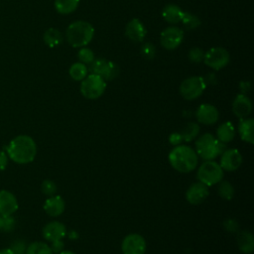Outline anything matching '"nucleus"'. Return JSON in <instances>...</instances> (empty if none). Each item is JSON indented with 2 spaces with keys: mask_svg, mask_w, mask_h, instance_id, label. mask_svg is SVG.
<instances>
[{
  "mask_svg": "<svg viewBox=\"0 0 254 254\" xmlns=\"http://www.w3.org/2000/svg\"><path fill=\"white\" fill-rule=\"evenodd\" d=\"M8 158L16 164L26 165L33 162L37 155V144L28 135L14 137L5 148Z\"/></svg>",
  "mask_w": 254,
  "mask_h": 254,
  "instance_id": "f257e3e1",
  "label": "nucleus"
},
{
  "mask_svg": "<svg viewBox=\"0 0 254 254\" xmlns=\"http://www.w3.org/2000/svg\"><path fill=\"white\" fill-rule=\"evenodd\" d=\"M168 160L173 169L183 174L192 172L198 164V156L195 150L183 144L172 149L169 153Z\"/></svg>",
  "mask_w": 254,
  "mask_h": 254,
  "instance_id": "f03ea898",
  "label": "nucleus"
},
{
  "mask_svg": "<svg viewBox=\"0 0 254 254\" xmlns=\"http://www.w3.org/2000/svg\"><path fill=\"white\" fill-rule=\"evenodd\" d=\"M94 36V28L86 21L72 22L65 31V38L68 44L73 48H82L87 46Z\"/></svg>",
  "mask_w": 254,
  "mask_h": 254,
  "instance_id": "7ed1b4c3",
  "label": "nucleus"
},
{
  "mask_svg": "<svg viewBox=\"0 0 254 254\" xmlns=\"http://www.w3.org/2000/svg\"><path fill=\"white\" fill-rule=\"evenodd\" d=\"M226 150V144L218 141L212 134L204 133L195 140V152L204 161H212Z\"/></svg>",
  "mask_w": 254,
  "mask_h": 254,
  "instance_id": "20e7f679",
  "label": "nucleus"
},
{
  "mask_svg": "<svg viewBox=\"0 0 254 254\" xmlns=\"http://www.w3.org/2000/svg\"><path fill=\"white\" fill-rule=\"evenodd\" d=\"M224 171L214 160L204 161L200 164L196 172L198 182L204 184L207 187L217 185L220 181H222Z\"/></svg>",
  "mask_w": 254,
  "mask_h": 254,
  "instance_id": "39448f33",
  "label": "nucleus"
},
{
  "mask_svg": "<svg viewBox=\"0 0 254 254\" xmlns=\"http://www.w3.org/2000/svg\"><path fill=\"white\" fill-rule=\"evenodd\" d=\"M106 89V81L97 74L86 75L80 83V92L87 99L99 98Z\"/></svg>",
  "mask_w": 254,
  "mask_h": 254,
  "instance_id": "423d86ee",
  "label": "nucleus"
},
{
  "mask_svg": "<svg viewBox=\"0 0 254 254\" xmlns=\"http://www.w3.org/2000/svg\"><path fill=\"white\" fill-rule=\"evenodd\" d=\"M206 88V83L202 76H190L183 80L180 85V94L186 100L198 98Z\"/></svg>",
  "mask_w": 254,
  "mask_h": 254,
  "instance_id": "0eeeda50",
  "label": "nucleus"
},
{
  "mask_svg": "<svg viewBox=\"0 0 254 254\" xmlns=\"http://www.w3.org/2000/svg\"><path fill=\"white\" fill-rule=\"evenodd\" d=\"M230 61L229 53L221 47H215L209 49L204 53L203 63L214 70H219L226 66Z\"/></svg>",
  "mask_w": 254,
  "mask_h": 254,
  "instance_id": "6e6552de",
  "label": "nucleus"
},
{
  "mask_svg": "<svg viewBox=\"0 0 254 254\" xmlns=\"http://www.w3.org/2000/svg\"><path fill=\"white\" fill-rule=\"evenodd\" d=\"M91 70L94 74L99 75L105 81L113 80L119 74V67L113 62L105 59H94L91 63Z\"/></svg>",
  "mask_w": 254,
  "mask_h": 254,
  "instance_id": "1a4fd4ad",
  "label": "nucleus"
},
{
  "mask_svg": "<svg viewBox=\"0 0 254 254\" xmlns=\"http://www.w3.org/2000/svg\"><path fill=\"white\" fill-rule=\"evenodd\" d=\"M147 245L145 238L138 233H130L124 237L121 243L123 254H145Z\"/></svg>",
  "mask_w": 254,
  "mask_h": 254,
  "instance_id": "9d476101",
  "label": "nucleus"
},
{
  "mask_svg": "<svg viewBox=\"0 0 254 254\" xmlns=\"http://www.w3.org/2000/svg\"><path fill=\"white\" fill-rule=\"evenodd\" d=\"M184 40V32L181 28L176 26H171L166 28L160 36L161 45L166 50L177 49Z\"/></svg>",
  "mask_w": 254,
  "mask_h": 254,
  "instance_id": "9b49d317",
  "label": "nucleus"
},
{
  "mask_svg": "<svg viewBox=\"0 0 254 254\" xmlns=\"http://www.w3.org/2000/svg\"><path fill=\"white\" fill-rule=\"evenodd\" d=\"M209 195L208 187L200 182L190 185L186 191V199L189 203L198 205L202 203Z\"/></svg>",
  "mask_w": 254,
  "mask_h": 254,
  "instance_id": "f8f14e48",
  "label": "nucleus"
},
{
  "mask_svg": "<svg viewBox=\"0 0 254 254\" xmlns=\"http://www.w3.org/2000/svg\"><path fill=\"white\" fill-rule=\"evenodd\" d=\"M242 155L237 149H226L220 157V167L223 171L234 172L242 164Z\"/></svg>",
  "mask_w": 254,
  "mask_h": 254,
  "instance_id": "ddd939ff",
  "label": "nucleus"
},
{
  "mask_svg": "<svg viewBox=\"0 0 254 254\" xmlns=\"http://www.w3.org/2000/svg\"><path fill=\"white\" fill-rule=\"evenodd\" d=\"M195 118L198 123L203 125H213L219 118V112L217 108L209 103H203L198 106L195 111Z\"/></svg>",
  "mask_w": 254,
  "mask_h": 254,
  "instance_id": "4468645a",
  "label": "nucleus"
},
{
  "mask_svg": "<svg viewBox=\"0 0 254 254\" xmlns=\"http://www.w3.org/2000/svg\"><path fill=\"white\" fill-rule=\"evenodd\" d=\"M43 233V237L45 238V240L49 241V242H53L56 240H62L64 239V237H65L67 231H66V227L64 223L57 221V220H53L48 222L42 230Z\"/></svg>",
  "mask_w": 254,
  "mask_h": 254,
  "instance_id": "2eb2a0df",
  "label": "nucleus"
},
{
  "mask_svg": "<svg viewBox=\"0 0 254 254\" xmlns=\"http://www.w3.org/2000/svg\"><path fill=\"white\" fill-rule=\"evenodd\" d=\"M252 111V102L250 98L243 93L237 94L232 102V112L240 119L247 118Z\"/></svg>",
  "mask_w": 254,
  "mask_h": 254,
  "instance_id": "dca6fc26",
  "label": "nucleus"
},
{
  "mask_svg": "<svg viewBox=\"0 0 254 254\" xmlns=\"http://www.w3.org/2000/svg\"><path fill=\"white\" fill-rule=\"evenodd\" d=\"M19 204L15 194L7 190H0V214L13 215L18 210Z\"/></svg>",
  "mask_w": 254,
  "mask_h": 254,
  "instance_id": "f3484780",
  "label": "nucleus"
},
{
  "mask_svg": "<svg viewBox=\"0 0 254 254\" xmlns=\"http://www.w3.org/2000/svg\"><path fill=\"white\" fill-rule=\"evenodd\" d=\"M65 209V202L60 195L49 196L44 203L45 212L51 217H58L64 213Z\"/></svg>",
  "mask_w": 254,
  "mask_h": 254,
  "instance_id": "a211bd4d",
  "label": "nucleus"
},
{
  "mask_svg": "<svg viewBox=\"0 0 254 254\" xmlns=\"http://www.w3.org/2000/svg\"><path fill=\"white\" fill-rule=\"evenodd\" d=\"M126 36L133 42H142L146 37L147 30L139 19H132L126 26Z\"/></svg>",
  "mask_w": 254,
  "mask_h": 254,
  "instance_id": "6ab92c4d",
  "label": "nucleus"
},
{
  "mask_svg": "<svg viewBox=\"0 0 254 254\" xmlns=\"http://www.w3.org/2000/svg\"><path fill=\"white\" fill-rule=\"evenodd\" d=\"M237 246L244 254H251L254 250V237L251 231L237 232Z\"/></svg>",
  "mask_w": 254,
  "mask_h": 254,
  "instance_id": "aec40b11",
  "label": "nucleus"
},
{
  "mask_svg": "<svg viewBox=\"0 0 254 254\" xmlns=\"http://www.w3.org/2000/svg\"><path fill=\"white\" fill-rule=\"evenodd\" d=\"M238 133L240 138L249 144L254 143V120L252 118L241 119L238 125Z\"/></svg>",
  "mask_w": 254,
  "mask_h": 254,
  "instance_id": "412c9836",
  "label": "nucleus"
},
{
  "mask_svg": "<svg viewBox=\"0 0 254 254\" xmlns=\"http://www.w3.org/2000/svg\"><path fill=\"white\" fill-rule=\"evenodd\" d=\"M184 11L175 4H168L163 8L162 16L167 23L178 24L181 22Z\"/></svg>",
  "mask_w": 254,
  "mask_h": 254,
  "instance_id": "4be33fe9",
  "label": "nucleus"
},
{
  "mask_svg": "<svg viewBox=\"0 0 254 254\" xmlns=\"http://www.w3.org/2000/svg\"><path fill=\"white\" fill-rule=\"evenodd\" d=\"M235 128L229 121L221 123L216 129V139L222 143H229L235 137Z\"/></svg>",
  "mask_w": 254,
  "mask_h": 254,
  "instance_id": "5701e85b",
  "label": "nucleus"
},
{
  "mask_svg": "<svg viewBox=\"0 0 254 254\" xmlns=\"http://www.w3.org/2000/svg\"><path fill=\"white\" fill-rule=\"evenodd\" d=\"M200 131V127L196 122H188L183 129L181 130V135L183 137V140L186 142H191L192 140L196 139Z\"/></svg>",
  "mask_w": 254,
  "mask_h": 254,
  "instance_id": "b1692460",
  "label": "nucleus"
},
{
  "mask_svg": "<svg viewBox=\"0 0 254 254\" xmlns=\"http://www.w3.org/2000/svg\"><path fill=\"white\" fill-rule=\"evenodd\" d=\"M44 42L50 48H56L63 41V36L61 32L56 28H50L44 33Z\"/></svg>",
  "mask_w": 254,
  "mask_h": 254,
  "instance_id": "393cba45",
  "label": "nucleus"
},
{
  "mask_svg": "<svg viewBox=\"0 0 254 254\" xmlns=\"http://www.w3.org/2000/svg\"><path fill=\"white\" fill-rule=\"evenodd\" d=\"M79 0H55V8L60 14H70L78 6Z\"/></svg>",
  "mask_w": 254,
  "mask_h": 254,
  "instance_id": "a878e982",
  "label": "nucleus"
},
{
  "mask_svg": "<svg viewBox=\"0 0 254 254\" xmlns=\"http://www.w3.org/2000/svg\"><path fill=\"white\" fill-rule=\"evenodd\" d=\"M87 71L88 70H87V66L85 65V64L78 62V63H74L73 64H71V66L69 67L68 73L73 80L80 81L87 75Z\"/></svg>",
  "mask_w": 254,
  "mask_h": 254,
  "instance_id": "bb28decb",
  "label": "nucleus"
},
{
  "mask_svg": "<svg viewBox=\"0 0 254 254\" xmlns=\"http://www.w3.org/2000/svg\"><path fill=\"white\" fill-rule=\"evenodd\" d=\"M26 254H54L50 245L45 242L36 241L27 246Z\"/></svg>",
  "mask_w": 254,
  "mask_h": 254,
  "instance_id": "cd10ccee",
  "label": "nucleus"
},
{
  "mask_svg": "<svg viewBox=\"0 0 254 254\" xmlns=\"http://www.w3.org/2000/svg\"><path fill=\"white\" fill-rule=\"evenodd\" d=\"M234 188L231 183L228 181H220L218 183V188H217V193L218 195L225 199V200H230L234 196Z\"/></svg>",
  "mask_w": 254,
  "mask_h": 254,
  "instance_id": "c85d7f7f",
  "label": "nucleus"
},
{
  "mask_svg": "<svg viewBox=\"0 0 254 254\" xmlns=\"http://www.w3.org/2000/svg\"><path fill=\"white\" fill-rule=\"evenodd\" d=\"M181 22L189 30H193L200 25V20L198 17L190 12H184Z\"/></svg>",
  "mask_w": 254,
  "mask_h": 254,
  "instance_id": "c756f323",
  "label": "nucleus"
},
{
  "mask_svg": "<svg viewBox=\"0 0 254 254\" xmlns=\"http://www.w3.org/2000/svg\"><path fill=\"white\" fill-rule=\"evenodd\" d=\"M16 220L13 215L0 214V232H11L15 229Z\"/></svg>",
  "mask_w": 254,
  "mask_h": 254,
  "instance_id": "7c9ffc66",
  "label": "nucleus"
},
{
  "mask_svg": "<svg viewBox=\"0 0 254 254\" xmlns=\"http://www.w3.org/2000/svg\"><path fill=\"white\" fill-rule=\"evenodd\" d=\"M58 190V188H57V185L54 181L52 180H44L41 184V191L43 192L44 195L46 196H52V195H55L56 192Z\"/></svg>",
  "mask_w": 254,
  "mask_h": 254,
  "instance_id": "2f4dec72",
  "label": "nucleus"
},
{
  "mask_svg": "<svg viewBox=\"0 0 254 254\" xmlns=\"http://www.w3.org/2000/svg\"><path fill=\"white\" fill-rule=\"evenodd\" d=\"M77 57H78L80 63H82V64H91L94 61V53L90 49L85 48V47H82L79 50Z\"/></svg>",
  "mask_w": 254,
  "mask_h": 254,
  "instance_id": "473e14b6",
  "label": "nucleus"
},
{
  "mask_svg": "<svg viewBox=\"0 0 254 254\" xmlns=\"http://www.w3.org/2000/svg\"><path fill=\"white\" fill-rule=\"evenodd\" d=\"M141 55L148 60H152L156 55V48L151 43H145L141 47Z\"/></svg>",
  "mask_w": 254,
  "mask_h": 254,
  "instance_id": "72a5a7b5",
  "label": "nucleus"
},
{
  "mask_svg": "<svg viewBox=\"0 0 254 254\" xmlns=\"http://www.w3.org/2000/svg\"><path fill=\"white\" fill-rule=\"evenodd\" d=\"M203 57H204V52L200 48L194 47L191 50H190V52H189V59H190V61H191L193 63L202 62Z\"/></svg>",
  "mask_w": 254,
  "mask_h": 254,
  "instance_id": "f704fd0d",
  "label": "nucleus"
},
{
  "mask_svg": "<svg viewBox=\"0 0 254 254\" xmlns=\"http://www.w3.org/2000/svg\"><path fill=\"white\" fill-rule=\"evenodd\" d=\"M222 225H223V228L227 232H230V233H237L239 230V224L233 218H228V219L224 220Z\"/></svg>",
  "mask_w": 254,
  "mask_h": 254,
  "instance_id": "c9c22d12",
  "label": "nucleus"
},
{
  "mask_svg": "<svg viewBox=\"0 0 254 254\" xmlns=\"http://www.w3.org/2000/svg\"><path fill=\"white\" fill-rule=\"evenodd\" d=\"M10 249L14 252V254H26L27 245L24 240H16L11 244Z\"/></svg>",
  "mask_w": 254,
  "mask_h": 254,
  "instance_id": "e433bc0d",
  "label": "nucleus"
},
{
  "mask_svg": "<svg viewBox=\"0 0 254 254\" xmlns=\"http://www.w3.org/2000/svg\"><path fill=\"white\" fill-rule=\"evenodd\" d=\"M169 142L172 146L176 147V146L181 145L184 142V140H183V137L180 132H174L169 136Z\"/></svg>",
  "mask_w": 254,
  "mask_h": 254,
  "instance_id": "4c0bfd02",
  "label": "nucleus"
},
{
  "mask_svg": "<svg viewBox=\"0 0 254 254\" xmlns=\"http://www.w3.org/2000/svg\"><path fill=\"white\" fill-rule=\"evenodd\" d=\"M50 247H51V250L53 251L54 254H59L64 250V243L63 239L62 240H56V241L51 242Z\"/></svg>",
  "mask_w": 254,
  "mask_h": 254,
  "instance_id": "58836bf2",
  "label": "nucleus"
},
{
  "mask_svg": "<svg viewBox=\"0 0 254 254\" xmlns=\"http://www.w3.org/2000/svg\"><path fill=\"white\" fill-rule=\"evenodd\" d=\"M8 155L5 151L0 150V171H4L8 165Z\"/></svg>",
  "mask_w": 254,
  "mask_h": 254,
  "instance_id": "ea45409f",
  "label": "nucleus"
},
{
  "mask_svg": "<svg viewBox=\"0 0 254 254\" xmlns=\"http://www.w3.org/2000/svg\"><path fill=\"white\" fill-rule=\"evenodd\" d=\"M239 86H240V89H241V91H242L243 94H246V93L250 90V83H249L248 81H242V82H240Z\"/></svg>",
  "mask_w": 254,
  "mask_h": 254,
  "instance_id": "a19ab883",
  "label": "nucleus"
},
{
  "mask_svg": "<svg viewBox=\"0 0 254 254\" xmlns=\"http://www.w3.org/2000/svg\"><path fill=\"white\" fill-rule=\"evenodd\" d=\"M66 234H68V238L71 239V240L78 238V233H77L75 230H71V231H69V232L66 233Z\"/></svg>",
  "mask_w": 254,
  "mask_h": 254,
  "instance_id": "79ce46f5",
  "label": "nucleus"
},
{
  "mask_svg": "<svg viewBox=\"0 0 254 254\" xmlns=\"http://www.w3.org/2000/svg\"><path fill=\"white\" fill-rule=\"evenodd\" d=\"M0 254H14V252L10 248H4L0 250Z\"/></svg>",
  "mask_w": 254,
  "mask_h": 254,
  "instance_id": "37998d69",
  "label": "nucleus"
},
{
  "mask_svg": "<svg viewBox=\"0 0 254 254\" xmlns=\"http://www.w3.org/2000/svg\"><path fill=\"white\" fill-rule=\"evenodd\" d=\"M59 254H75V253H73V252H71V251H67V250H63L61 253H59Z\"/></svg>",
  "mask_w": 254,
  "mask_h": 254,
  "instance_id": "c03bdc74",
  "label": "nucleus"
}]
</instances>
